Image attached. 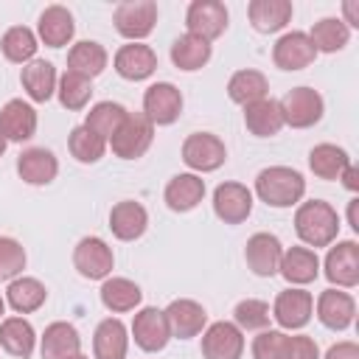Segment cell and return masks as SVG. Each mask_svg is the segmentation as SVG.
I'll list each match as a JSON object with an SVG mask.
<instances>
[{"label":"cell","mask_w":359,"mask_h":359,"mask_svg":"<svg viewBox=\"0 0 359 359\" xmlns=\"http://www.w3.org/2000/svg\"><path fill=\"white\" fill-rule=\"evenodd\" d=\"M255 194L269 208H292L306 194V180L289 165H269L255 177Z\"/></svg>","instance_id":"1"},{"label":"cell","mask_w":359,"mask_h":359,"mask_svg":"<svg viewBox=\"0 0 359 359\" xmlns=\"http://www.w3.org/2000/svg\"><path fill=\"white\" fill-rule=\"evenodd\" d=\"M294 230L306 247H328L339 233V216L328 202L311 199L294 210Z\"/></svg>","instance_id":"2"},{"label":"cell","mask_w":359,"mask_h":359,"mask_svg":"<svg viewBox=\"0 0 359 359\" xmlns=\"http://www.w3.org/2000/svg\"><path fill=\"white\" fill-rule=\"evenodd\" d=\"M151 137H154L151 121L143 112H126L123 123L109 137V146H112L115 157H121V160H137L151 146Z\"/></svg>","instance_id":"3"},{"label":"cell","mask_w":359,"mask_h":359,"mask_svg":"<svg viewBox=\"0 0 359 359\" xmlns=\"http://www.w3.org/2000/svg\"><path fill=\"white\" fill-rule=\"evenodd\" d=\"M115 31L129 42H140L154 31L157 22V3L154 0H123L112 14Z\"/></svg>","instance_id":"4"},{"label":"cell","mask_w":359,"mask_h":359,"mask_svg":"<svg viewBox=\"0 0 359 359\" xmlns=\"http://www.w3.org/2000/svg\"><path fill=\"white\" fill-rule=\"evenodd\" d=\"M280 115H283V123L294 126V129H309L314 126L320 118H323V95L311 87H294L289 90L280 101Z\"/></svg>","instance_id":"5"},{"label":"cell","mask_w":359,"mask_h":359,"mask_svg":"<svg viewBox=\"0 0 359 359\" xmlns=\"http://www.w3.org/2000/svg\"><path fill=\"white\" fill-rule=\"evenodd\" d=\"M182 112V93L171 81H157L143 93V115L151 126H168Z\"/></svg>","instance_id":"6"},{"label":"cell","mask_w":359,"mask_h":359,"mask_svg":"<svg viewBox=\"0 0 359 359\" xmlns=\"http://www.w3.org/2000/svg\"><path fill=\"white\" fill-rule=\"evenodd\" d=\"M112 250L107 247L104 238L98 236H87L76 244L73 250V266L79 269L81 278H90V280H107L109 272H112Z\"/></svg>","instance_id":"7"},{"label":"cell","mask_w":359,"mask_h":359,"mask_svg":"<svg viewBox=\"0 0 359 359\" xmlns=\"http://www.w3.org/2000/svg\"><path fill=\"white\" fill-rule=\"evenodd\" d=\"M185 25H188V34L210 42L222 36L227 28V8L219 0H194L185 11Z\"/></svg>","instance_id":"8"},{"label":"cell","mask_w":359,"mask_h":359,"mask_svg":"<svg viewBox=\"0 0 359 359\" xmlns=\"http://www.w3.org/2000/svg\"><path fill=\"white\" fill-rule=\"evenodd\" d=\"M182 160L194 171H216L227 160L224 143L210 132H194L182 143Z\"/></svg>","instance_id":"9"},{"label":"cell","mask_w":359,"mask_h":359,"mask_svg":"<svg viewBox=\"0 0 359 359\" xmlns=\"http://www.w3.org/2000/svg\"><path fill=\"white\" fill-rule=\"evenodd\" d=\"M213 213L224 224H241L252 213V191L241 182H222L213 191Z\"/></svg>","instance_id":"10"},{"label":"cell","mask_w":359,"mask_h":359,"mask_svg":"<svg viewBox=\"0 0 359 359\" xmlns=\"http://www.w3.org/2000/svg\"><path fill=\"white\" fill-rule=\"evenodd\" d=\"M244 353V337L236 323L219 320L208 325L202 334V356L205 359H241Z\"/></svg>","instance_id":"11"},{"label":"cell","mask_w":359,"mask_h":359,"mask_svg":"<svg viewBox=\"0 0 359 359\" xmlns=\"http://www.w3.org/2000/svg\"><path fill=\"white\" fill-rule=\"evenodd\" d=\"M132 337L137 342V348L149 351V353H157L168 345L171 339V331H168V323H165V314L154 306H146L135 314L132 320Z\"/></svg>","instance_id":"12"},{"label":"cell","mask_w":359,"mask_h":359,"mask_svg":"<svg viewBox=\"0 0 359 359\" xmlns=\"http://www.w3.org/2000/svg\"><path fill=\"white\" fill-rule=\"evenodd\" d=\"M317 59V50L309 39V34L303 31H289L283 34L275 48H272V62L280 67V70H303L309 67L311 62Z\"/></svg>","instance_id":"13"},{"label":"cell","mask_w":359,"mask_h":359,"mask_svg":"<svg viewBox=\"0 0 359 359\" xmlns=\"http://www.w3.org/2000/svg\"><path fill=\"white\" fill-rule=\"evenodd\" d=\"M325 278L342 289H351L359 283V244L356 241H339L325 255Z\"/></svg>","instance_id":"14"},{"label":"cell","mask_w":359,"mask_h":359,"mask_svg":"<svg viewBox=\"0 0 359 359\" xmlns=\"http://www.w3.org/2000/svg\"><path fill=\"white\" fill-rule=\"evenodd\" d=\"M280 255H283V247L278 241V236L272 233H255L247 238V247H244V258H247V266L261 275V278H272L280 266Z\"/></svg>","instance_id":"15"},{"label":"cell","mask_w":359,"mask_h":359,"mask_svg":"<svg viewBox=\"0 0 359 359\" xmlns=\"http://www.w3.org/2000/svg\"><path fill=\"white\" fill-rule=\"evenodd\" d=\"M163 314H165V323H168L171 337H177V339H191V337L202 334V328L208 323L205 309L196 300H188V297L171 300Z\"/></svg>","instance_id":"16"},{"label":"cell","mask_w":359,"mask_h":359,"mask_svg":"<svg viewBox=\"0 0 359 359\" xmlns=\"http://www.w3.org/2000/svg\"><path fill=\"white\" fill-rule=\"evenodd\" d=\"M112 65H115L121 79L143 81V79H149L157 70V53L149 45H143V42H129V45L118 48Z\"/></svg>","instance_id":"17"},{"label":"cell","mask_w":359,"mask_h":359,"mask_svg":"<svg viewBox=\"0 0 359 359\" xmlns=\"http://www.w3.org/2000/svg\"><path fill=\"white\" fill-rule=\"evenodd\" d=\"M311 309H314V297L306 289H286L275 297L272 306V317L278 320L280 328H303L311 320Z\"/></svg>","instance_id":"18"},{"label":"cell","mask_w":359,"mask_h":359,"mask_svg":"<svg viewBox=\"0 0 359 359\" xmlns=\"http://www.w3.org/2000/svg\"><path fill=\"white\" fill-rule=\"evenodd\" d=\"M36 132V112L31 104H25L22 98H11L6 101V107L0 109V135L14 143H22L28 137H34Z\"/></svg>","instance_id":"19"},{"label":"cell","mask_w":359,"mask_h":359,"mask_svg":"<svg viewBox=\"0 0 359 359\" xmlns=\"http://www.w3.org/2000/svg\"><path fill=\"white\" fill-rule=\"evenodd\" d=\"M353 314H356V303H353V297L348 292L325 289L317 297V317L331 331H345L353 323Z\"/></svg>","instance_id":"20"},{"label":"cell","mask_w":359,"mask_h":359,"mask_svg":"<svg viewBox=\"0 0 359 359\" xmlns=\"http://www.w3.org/2000/svg\"><path fill=\"white\" fill-rule=\"evenodd\" d=\"M146 224H149V213L140 202L135 199H123L118 202L112 210H109V230L115 238L121 241H135L146 233Z\"/></svg>","instance_id":"21"},{"label":"cell","mask_w":359,"mask_h":359,"mask_svg":"<svg viewBox=\"0 0 359 359\" xmlns=\"http://www.w3.org/2000/svg\"><path fill=\"white\" fill-rule=\"evenodd\" d=\"M278 272H280L289 283L306 286V283H311V280L320 275V258H317V252H314L311 247H289V250H283V255H280Z\"/></svg>","instance_id":"22"},{"label":"cell","mask_w":359,"mask_h":359,"mask_svg":"<svg viewBox=\"0 0 359 359\" xmlns=\"http://www.w3.org/2000/svg\"><path fill=\"white\" fill-rule=\"evenodd\" d=\"M20 81H22V90L28 93V98L36 104H45L56 93V84H59L56 67L45 59H31L28 65H22Z\"/></svg>","instance_id":"23"},{"label":"cell","mask_w":359,"mask_h":359,"mask_svg":"<svg viewBox=\"0 0 359 359\" xmlns=\"http://www.w3.org/2000/svg\"><path fill=\"white\" fill-rule=\"evenodd\" d=\"M81 348V337L76 331V325L70 323H50L42 334V342H39V353L42 359H67V356H76Z\"/></svg>","instance_id":"24"},{"label":"cell","mask_w":359,"mask_h":359,"mask_svg":"<svg viewBox=\"0 0 359 359\" xmlns=\"http://www.w3.org/2000/svg\"><path fill=\"white\" fill-rule=\"evenodd\" d=\"M126 348H129L126 325L118 317L101 320L98 328H95V337H93L95 359H126Z\"/></svg>","instance_id":"25"},{"label":"cell","mask_w":359,"mask_h":359,"mask_svg":"<svg viewBox=\"0 0 359 359\" xmlns=\"http://www.w3.org/2000/svg\"><path fill=\"white\" fill-rule=\"evenodd\" d=\"M39 39L48 45V48H65L70 39H73V14L65 8V6H48L42 14H39Z\"/></svg>","instance_id":"26"},{"label":"cell","mask_w":359,"mask_h":359,"mask_svg":"<svg viewBox=\"0 0 359 359\" xmlns=\"http://www.w3.org/2000/svg\"><path fill=\"white\" fill-rule=\"evenodd\" d=\"M163 196H165V205L177 213L194 210L205 196V180L196 177V174H177V177L168 180Z\"/></svg>","instance_id":"27"},{"label":"cell","mask_w":359,"mask_h":359,"mask_svg":"<svg viewBox=\"0 0 359 359\" xmlns=\"http://www.w3.org/2000/svg\"><path fill=\"white\" fill-rule=\"evenodd\" d=\"M17 171L28 185H48L59 174V163L48 149H25L17 157Z\"/></svg>","instance_id":"28"},{"label":"cell","mask_w":359,"mask_h":359,"mask_svg":"<svg viewBox=\"0 0 359 359\" xmlns=\"http://www.w3.org/2000/svg\"><path fill=\"white\" fill-rule=\"evenodd\" d=\"M247 14L258 34H275L286 28V22L292 20V3L289 0H252Z\"/></svg>","instance_id":"29"},{"label":"cell","mask_w":359,"mask_h":359,"mask_svg":"<svg viewBox=\"0 0 359 359\" xmlns=\"http://www.w3.org/2000/svg\"><path fill=\"white\" fill-rule=\"evenodd\" d=\"M244 123H247V129L255 137H272V135H278L283 129V115H280L278 101L261 98L255 104H247L244 107Z\"/></svg>","instance_id":"30"},{"label":"cell","mask_w":359,"mask_h":359,"mask_svg":"<svg viewBox=\"0 0 359 359\" xmlns=\"http://www.w3.org/2000/svg\"><path fill=\"white\" fill-rule=\"evenodd\" d=\"M34 345H36V334L31 328L28 320L22 317H6L0 323V348L11 356H20V359H28L34 353Z\"/></svg>","instance_id":"31"},{"label":"cell","mask_w":359,"mask_h":359,"mask_svg":"<svg viewBox=\"0 0 359 359\" xmlns=\"http://www.w3.org/2000/svg\"><path fill=\"white\" fill-rule=\"evenodd\" d=\"M107 59L109 56H107L104 45H98L93 39H81L67 53V70L70 73H79L84 79H93V76H98L107 67Z\"/></svg>","instance_id":"32"},{"label":"cell","mask_w":359,"mask_h":359,"mask_svg":"<svg viewBox=\"0 0 359 359\" xmlns=\"http://www.w3.org/2000/svg\"><path fill=\"white\" fill-rule=\"evenodd\" d=\"M266 90H269V84H266V76H264L261 70H238V73H233L230 81H227V95H230V101H236V104H241V107L266 98Z\"/></svg>","instance_id":"33"},{"label":"cell","mask_w":359,"mask_h":359,"mask_svg":"<svg viewBox=\"0 0 359 359\" xmlns=\"http://www.w3.org/2000/svg\"><path fill=\"white\" fill-rule=\"evenodd\" d=\"M143 292L137 283H132L129 278H107L101 283V303L115 311V314H123V311H132L137 303H140Z\"/></svg>","instance_id":"34"},{"label":"cell","mask_w":359,"mask_h":359,"mask_svg":"<svg viewBox=\"0 0 359 359\" xmlns=\"http://www.w3.org/2000/svg\"><path fill=\"white\" fill-rule=\"evenodd\" d=\"M210 59V42L194 36V34H182L174 39L171 45V62L180 67V70H199L205 67Z\"/></svg>","instance_id":"35"},{"label":"cell","mask_w":359,"mask_h":359,"mask_svg":"<svg viewBox=\"0 0 359 359\" xmlns=\"http://www.w3.org/2000/svg\"><path fill=\"white\" fill-rule=\"evenodd\" d=\"M348 36H351V31H348V25L339 17H323V20H317L314 28H311V34H309V39H311V45H314L317 53L320 50L323 53L342 50L348 45Z\"/></svg>","instance_id":"36"},{"label":"cell","mask_w":359,"mask_h":359,"mask_svg":"<svg viewBox=\"0 0 359 359\" xmlns=\"http://www.w3.org/2000/svg\"><path fill=\"white\" fill-rule=\"evenodd\" d=\"M348 154L345 149L334 146V143H320L309 151V168L314 171V177L320 180H339L342 168L348 165Z\"/></svg>","instance_id":"37"},{"label":"cell","mask_w":359,"mask_h":359,"mask_svg":"<svg viewBox=\"0 0 359 359\" xmlns=\"http://www.w3.org/2000/svg\"><path fill=\"white\" fill-rule=\"evenodd\" d=\"M6 297H8L14 311L28 314V311H36L45 303L48 292H45V286L36 278H14L8 283V289H6Z\"/></svg>","instance_id":"38"},{"label":"cell","mask_w":359,"mask_h":359,"mask_svg":"<svg viewBox=\"0 0 359 359\" xmlns=\"http://www.w3.org/2000/svg\"><path fill=\"white\" fill-rule=\"evenodd\" d=\"M0 48H3V56L14 65H28L36 53V34L25 25H14L3 34L0 39Z\"/></svg>","instance_id":"39"},{"label":"cell","mask_w":359,"mask_h":359,"mask_svg":"<svg viewBox=\"0 0 359 359\" xmlns=\"http://www.w3.org/2000/svg\"><path fill=\"white\" fill-rule=\"evenodd\" d=\"M123 118H126V109H123L121 104H115V101H98V104L87 112L84 126H87L90 132H95L98 137L109 140V137L115 135V129L123 123Z\"/></svg>","instance_id":"40"},{"label":"cell","mask_w":359,"mask_h":359,"mask_svg":"<svg viewBox=\"0 0 359 359\" xmlns=\"http://www.w3.org/2000/svg\"><path fill=\"white\" fill-rule=\"evenodd\" d=\"M56 93H59V104L65 109H84L90 95H93V84H90V79L65 70L59 84H56Z\"/></svg>","instance_id":"41"},{"label":"cell","mask_w":359,"mask_h":359,"mask_svg":"<svg viewBox=\"0 0 359 359\" xmlns=\"http://www.w3.org/2000/svg\"><path fill=\"white\" fill-rule=\"evenodd\" d=\"M67 149H70V154H73L79 163H98V160L104 157V151H107V140L98 137L95 132H90V129L81 123V126H76V129L70 132Z\"/></svg>","instance_id":"42"},{"label":"cell","mask_w":359,"mask_h":359,"mask_svg":"<svg viewBox=\"0 0 359 359\" xmlns=\"http://www.w3.org/2000/svg\"><path fill=\"white\" fill-rule=\"evenodd\" d=\"M252 359H292V337L283 331H261L252 339Z\"/></svg>","instance_id":"43"},{"label":"cell","mask_w":359,"mask_h":359,"mask_svg":"<svg viewBox=\"0 0 359 359\" xmlns=\"http://www.w3.org/2000/svg\"><path fill=\"white\" fill-rule=\"evenodd\" d=\"M269 306L264 303V300H255V297H247V300H241L238 306H236V311H233V320H236V325L238 328H244V331H264L266 325H269Z\"/></svg>","instance_id":"44"},{"label":"cell","mask_w":359,"mask_h":359,"mask_svg":"<svg viewBox=\"0 0 359 359\" xmlns=\"http://www.w3.org/2000/svg\"><path fill=\"white\" fill-rule=\"evenodd\" d=\"M25 269V250L17 238L0 236V280H14Z\"/></svg>","instance_id":"45"},{"label":"cell","mask_w":359,"mask_h":359,"mask_svg":"<svg viewBox=\"0 0 359 359\" xmlns=\"http://www.w3.org/2000/svg\"><path fill=\"white\" fill-rule=\"evenodd\" d=\"M292 359H320L317 342L311 337H306V334L292 337Z\"/></svg>","instance_id":"46"},{"label":"cell","mask_w":359,"mask_h":359,"mask_svg":"<svg viewBox=\"0 0 359 359\" xmlns=\"http://www.w3.org/2000/svg\"><path fill=\"white\" fill-rule=\"evenodd\" d=\"M325 359H359V345L356 342H337L328 348Z\"/></svg>","instance_id":"47"},{"label":"cell","mask_w":359,"mask_h":359,"mask_svg":"<svg viewBox=\"0 0 359 359\" xmlns=\"http://www.w3.org/2000/svg\"><path fill=\"white\" fill-rule=\"evenodd\" d=\"M339 180H342V185L348 188V191H359V171H356V165H345L342 168V174H339Z\"/></svg>","instance_id":"48"},{"label":"cell","mask_w":359,"mask_h":359,"mask_svg":"<svg viewBox=\"0 0 359 359\" xmlns=\"http://www.w3.org/2000/svg\"><path fill=\"white\" fill-rule=\"evenodd\" d=\"M342 11H345V25H353V28H359V6H356V0H345L342 3Z\"/></svg>","instance_id":"49"},{"label":"cell","mask_w":359,"mask_h":359,"mask_svg":"<svg viewBox=\"0 0 359 359\" xmlns=\"http://www.w3.org/2000/svg\"><path fill=\"white\" fill-rule=\"evenodd\" d=\"M356 208H359V199H351L348 202V224L353 230H359V219H356Z\"/></svg>","instance_id":"50"},{"label":"cell","mask_w":359,"mask_h":359,"mask_svg":"<svg viewBox=\"0 0 359 359\" xmlns=\"http://www.w3.org/2000/svg\"><path fill=\"white\" fill-rule=\"evenodd\" d=\"M3 151H6V137L0 135V157H3Z\"/></svg>","instance_id":"51"},{"label":"cell","mask_w":359,"mask_h":359,"mask_svg":"<svg viewBox=\"0 0 359 359\" xmlns=\"http://www.w3.org/2000/svg\"><path fill=\"white\" fill-rule=\"evenodd\" d=\"M67 359H87L84 353H76V356H67Z\"/></svg>","instance_id":"52"},{"label":"cell","mask_w":359,"mask_h":359,"mask_svg":"<svg viewBox=\"0 0 359 359\" xmlns=\"http://www.w3.org/2000/svg\"><path fill=\"white\" fill-rule=\"evenodd\" d=\"M3 311H6V300L0 297V314H3Z\"/></svg>","instance_id":"53"}]
</instances>
